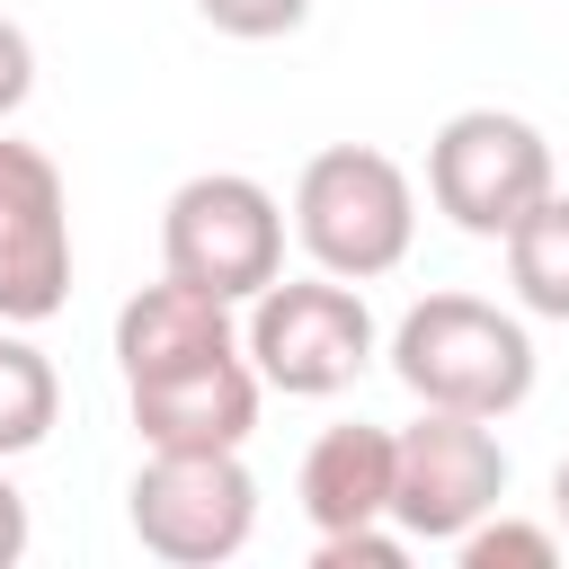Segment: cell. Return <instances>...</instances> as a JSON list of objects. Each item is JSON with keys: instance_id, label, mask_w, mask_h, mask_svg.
Returning <instances> with one entry per match:
<instances>
[{"instance_id": "cell-16", "label": "cell", "mask_w": 569, "mask_h": 569, "mask_svg": "<svg viewBox=\"0 0 569 569\" xmlns=\"http://www.w3.org/2000/svg\"><path fill=\"white\" fill-rule=\"evenodd\" d=\"M311 560H320V569H400V560H409V533L382 516V525H356V533H320Z\"/></svg>"}, {"instance_id": "cell-18", "label": "cell", "mask_w": 569, "mask_h": 569, "mask_svg": "<svg viewBox=\"0 0 569 569\" xmlns=\"http://www.w3.org/2000/svg\"><path fill=\"white\" fill-rule=\"evenodd\" d=\"M27 498H18V480H9V462H0V569H18L27 560Z\"/></svg>"}, {"instance_id": "cell-3", "label": "cell", "mask_w": 569, "mask_h": 569, "mask_svg": "<svg viewBox=\"0 0 569 569\" xmlns=\"http://www.w3.org/2000/svg\"><path fill=\"white\" fill-rule=\"evenodd\" d=\"M240 347H249V365H258V382L267 391H284V400H329V391H347L373 356H382V329H373V311H365V293L347 284V276H276L258 302H249V320H240Z\"/></svg>"}, {"instance_id": "cell-7", "label": "cell", "mask_w": 569, "mask_h": 569, "mask_svg": "<svg viewBox=\"0 0 569 569\" xmlns=\"http://www.w3.org/2000/svg\"><path fill=\"white\" fill-rule=\"evenodd\" d=\"M498 498H507V445H498V418H471V409H418V418L400 427L391 525H400L409 542H462Z\"/></svg>"}, {"instance_id": "cell-4", "label": "cell", "mask_w": 569, "mask_h": 569, "mask_svg": "<svg viewBox=\"0 0 569 569\" xmlns=\"http://www.w3.org/2000/svg\"><path fill=\"white\" fill-rule=\"evenodd\" d=\"M160 267L222 302H258L284 276V204L249 169H196L160 204Z\"/></svg>"}, {"instance_id": "cell-5", "label": "cell", "mask_w": 569, "mask_h": 569, "mask_svg": "<svg viewBox=\"0 0 569 569\" xmlns=\"http://www.w3.org/2000/svg\"><path fill=\"white\" fill-rule=\"evenodd\" d=\"M551 142L542 124H525L516 107H462L436 124L427 142V196L453 231L471 240H507L542 196H551Z\"/></svg>"}, {"instance_id": "cell-8", "label": "cell", "mask_w": 569, "mask_h": 569, "mask_svg": "<svg viewBox=\"0 0 569 569\" xmlns=\"http://www.w3.org/2000/svg\"><path fill=\"white\" fill-rule=\"evenodd\" d=\"M71 302V187L36 142L0 133V320L36 329Z\"/></svg>"}, {"instance_id": "cell-6", "label": "cell", "mask_w": 569, "mask_h": 569, "mask_svg": "<svg viewBox=\"0 0 569 569\" xmlns=\"http://www.w3.org/2000/svg\"><path fill=\"white\" fill-rule=\"evenodd\" d=\"M133 542L169 569H213L258 533V480L240 453H151L124 489Z\"/></svg>"}, {"instance_id": "cell-1", "label": "cell", "mask_w": 569, "mask_h": 569, "mask_svg": "<svg viewBox=\"0 0 569 569\" xmlns=\"http://www.w3.org/2000/svg\"><path fill=\"white\" fill-rule=\"evenodd\" d=\"M391 373L418 409H471V418H507L533 400V329L480 293H427L400 311L391 329Z\"/></svg>"}, {"instance_id": "cell-11", "label": "cell", "mask_w": 569, "mask_h": 569, "mask_svg": "<svg viewBox=\"0 0 569 569\" xmlns=\"http://www.w3.org/2000/svg\"><path fill=\"white\" fill-rule=\"evenodd\" d=\"M391 489H400V436L391 427H320L311 453H302V516L311 533H356V525H382L391 516Z\"/></svg>"}, {"instance_id": "cell-9", "label": "cell", "mask_w": 569, "mask_h": 569, "mask_svg": "<svg viewBox=\"0 0 569 569\" xmlns=\"http://www.w3.org/2000/svg\"><path fill=\"white\" fill-rule=\"evenodd\" d=\"M258 400H267V382H258L249 347H222V356H196V365L124 382L133 436L151 453H240L249 427H258Z\"/></svg>"}, {"instance_id": "cell-13", "label": "cell", "mask_w": 569, "mask_h": 569, "mask_svg": "<svg viewBox=\"0 0 569 569\" xmlns=\"http://www.w3.org/2000/svg\"><path fill=\"white\" fill-rule=\"evenodd\" d=\"M498 249H507V284H516V302H525L533 320H569V196L551 187Z\"/></svg>"}, {"instance_id": "cell-2", "label": "cell", "mask_w": 569, "mask_h": 569, "mask_svg": "<svg viewBox=\"0 0 569 569\" xmlns=\"http://www.w3.org/2000/svg\"><path fill=\"white\" fill-rule=\"evenodd\" d=\"M293 240L320 276H347V284H373L409 258L418 240V187L391 151L373 142H329L302 160L293 178Z\"/></svg>"}, {"instance_id": "cell-10", "label": "cell", "mask_w": 569, "mask_h": 569, "mask_svg": "<svg viewBox=\"0 0 569 569\" xmlns=\"http://www.w3.org/2000/svg\"><path fill=\"white\" fill-rule=\"evenodd\" d=\"M231 311H240V302H222V293H204V284H187V276L160 267V284H142V293L116 311V365H124V382L240 347V320H231Z\"/></svg>"}, {"instance_id": "cell-14", "label": "cell", "mask_w": 569, "mask_h": 569, "mask_svg": "<svg viewBox=\"0 0 569 569\" xmlns=\"http://www.w3.org/2000/svg\"><path fill=\"white\" fill-rule=\"evenodd\" d=\"M462 569H551L560 560V525H525V516H480L462 542H453Z\"/></svg>"}, {"instance_id": "cell-15", "label": "cell", "mask_w": 569, "mask_h": 569, "mask_svg": "<svg viewBox=\"0 0 569 569\" xmlns=\"http://www.w3.org/2000/svg\"><path fill=\"white\" fill-rule=\"evenodd\" d=\"M196 18L213 36H240V44H267V36H293L311 18V0H196Z\"/></svg>"}, {"instance_id": "cell-12", "label": "cell", "mask_w": 569, "mask_h": 569, "mask_svg": "<svg viewBox=\"0 0 569 569\" xmlns=\"http://www.w3.org/2000/svg\"><path fill=\"white\" fill-rule=\"evenodd\" d=\"M53 418H62V373H53V356H44L18 320H0V462L36 453V445L53 436Z\"/></svg>"}, {"instance_id": "cell-19", "label": "cell", "mask_w": 569, "mask_h": 569, "mask_svg": "<svg viewBox=\"0 0 569 569\" xmlns=\"http://www.w3.org/2000/svg\"><path fill=\"white\" fill-rule=\"evenodd\" d=\"M551 525H560V542H569V453H560V471H551Z\"/></svg>"}, {"instance_id": "cell-17", "label": "cell", "mask_w": 569, "mask_h": 569, "mask_svg": "<svg viewBox=\"0 0 569 569\" xmlns=\"http://www.w3.org/2000/svg\"><path fill=\"white\" fill-rule=\"evenodd\" d=\"M27 98H36V44H27L18 18H0V124H9Z\"/></svg>"}]
</instances>
